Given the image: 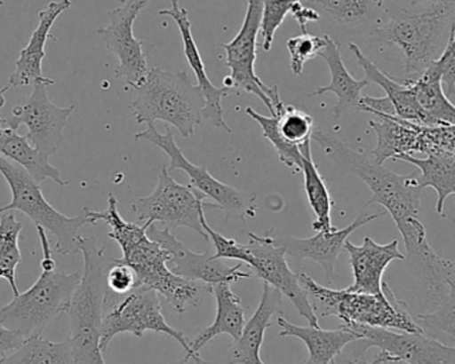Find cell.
Listing matches in <instances>:
<instances>
[{
    "mask_svg": "<svg viewBox=\"0 0 455 364\" xmlns=\"http://www.w3.org/2000/svg\"><path fill=\"white\" fill-rule=\"evenodd\" d=\"M89 215L94 225L102 220L111 228L108 238L114 239L122 249V257L116 260L134 271L137 279L135 289H153L162 295L178 313H185L191 307H199L212 294L210 284L182 278L170 270L167 265L170 252L148 235L146 226L127 222L122 218L118 201L113 194L108 195L105 211L89 209Z\"/></svg>",
    "mask_w": 455,
    "mask_h": 364,
    "instance_id": "obj_1",
    "label": "cell"
},
{
    "mask_svg": "<svg viewBox=\"0 0 455 364\" xmlns=\"http://www.w3.org/2000/svg\"><path fill=\"white\" fill-rule=\"evenodd\" d=\"M407 255V267L417 287V297L427 313L417 315L426 335H447L454 344V263L438 257L431 249L426 228L418 218L398 226Z\"/></svg>",
    "mask_w": 455,
    "mask_h": 364,
    "instance_id": "obj_2",
    "label": "cell"
},
{
    "mask_svg": "<svg viewBox=\"0 0 455 364\" xmlns=\"http://www.w3.org/2000/svg\"><path fill=\"white\" fill-rule=\"evenodd\" d=\"M454 31L455 0H431L419 12L385 7V20L374 36L398 47L409 81L441 57Z\"/></svg>",
    "mask_w": 455,
    "mask_h": 364,
    "instance_id": "obj_3",
    "label": "cell"
},
{
    "mask_svg": "<svg viewBox=\"0 0 455 364\" xmlns=\"http://www.w3.org/2000/svg\"><path fill=\"white\" fill-rule=\"evenodd\" d=\"M84 270L66 313L70 321V343L78 364H108L100 350V328L105 316L108 283L106 273L114 257H106L105 247L95 238L79 239Z\"/></svg>",
    "mask_w": 455,
    "mask_h": 364,
    "instance_id": "obj_4",
    "label": "cell"
},
{
    "mask_svg": "<svg viewBox=\"0 0 455 364\" xmlns=\"http://www.w3.org/2000/svg\"><path fill=\"white\" fill-rule=\"evenodd\" d=\"M311 140H315L337 166L366 183L372 194L367 206L380 204L391 215L396 227L418 218L423 193L418 185V170L409 175L395 174L367 154L351 150L339 138L326 132L314 131Z\"/></svg>",
    "mask_w": 455,
    "mask_h": 364,
    "instance_id": "obj_5",
    "label": "cell"
},
{
    "mask_svg": "<svg viewBox=\"0 0 455 364\" xmlns=\"http://www.w3.org/2000/svg\"><path fill=\"white\" fill-rule=\"evenodd\" d=\"M316 316H335L346 326H366L420 334L423 329L410 315L406 302L399 300L387 283L378 294L332 289L321 286L305 273H298Z\"/></svg>",
    "mask_w": 455,
    "mask_h": 364,
    "instance_id": "obj_6",
    "label": "cell"
},
{
    "mask_svg": "<svg viewBox=\"0 0 455 364\" xmlns=\"http://www.w3.org/2000/svg\"><path fill=\"white\" fill-rule=\"evenodd\" d=\"M134 90L137 95L130 107L138 124L162 121L175 127L183 138H190L204 119V92L198 84L191 83L185 71L151 68Z\"/></svg>",
    "mask_w": 455,
    "mask_h": 364,
    "instance_id": "obj_7",
    "label": "cell"
},
{
    "mask_svg": "<svg viewBox=\"0 0 455 364\" xmlns=\"http://www.w3.org/2000/svg\"><path fill=\"white\" fill-rule=\"evenodd\" d=\"M0 174L12 190V202L0 209V214L20 211L28 215L36 227L44 228L57 239L55 252L60 255L79 254L82 228L94 225L89 209L84 207L76 217H66L47 202L36 182L20 164L0 155Z\"/></svg>",
    "mask_w": 455,
    "mask_h": 364,
    "instance_id": "obj_8",
    "label": "cell"
},
{
    "mask_svg": "<svg viewBox=\"0 0 455 364\" xmlns=\"http://www.w3.org/2000/svg\"><path fill=\"white\" fill-rule=\"evenodd\" d=\"M81 278L82 271L42 270L28 291L20 292L0 307V324L25 337L42 335L52 320L66 313Z\"/></svg>",
    "mask_w": 455,
    "mask_h": 364,
    "instance_id": "obj_9",
    "label": "cell"
},
{
    "mask_svg": "<svg viewBox=\"0 0 455 364\" xmlns=\"http://www.w3.org/2000/svg\"><path fill=\"white\" fill-rule=\"evenodd\" d=\"M122 299L108 291L106 297L105 316L100 328V350L105 352L111 340L121 334H132L142 339L146 332L164 334L177 340L186 352L183 363L193 360L196 356L191 351L190 342L180 329L167 323L162 313L159 295L153 289H134L129 294L122 295Z\"/></svg>",
    "mask_w": 455,
    "mask_h": 364,
    "instance_id": "obj_10",
    "label": "cell"
},
{
    "mask_svg": "<svg viewBox=\"0 0 455 364\" xmlns=\"http://www.w3.org/2000/svg\"><path fill=\"white\" fill-rule=\"evenodd\" d=\"M206 209H217L214 203H206V196L191 186L180 185L170 175L167 166L159 174L158 185L150 195L137 199L132 211L138 225L161 223L169 230L190 228L209 241L201 225Z\"/></svg>",
    "mask_w": 455,
    "mask_h": 364,
    "instance_id": "obj_11",
    "label": "cell"
},
{
    "mask_svg": "<svg viewBox=\"0 0 455 364\" xmlns=\"http://www.w3.org/2000/svg\"><path fill=\"white\" fill-rule=\"evenodd\" d=\"M134 139L148 140L156 147L161 148L170 158V166L167 170H180L190 178V186L196 191L212 199L217 209L223 210L228 218H239L246 220L247 218L257 217V195L255 194L243 193L231 186L225 185L220 180L215 179L209 170L204 166H196L193 162L186 158L180 146L175 142L170 126H166V132L161 134L154 123H148L145 131L134 135Z\"/></svg>",
    "mask_w": 455,
    "mask_h": 364,
    "instance_id": "obj_12",
    "label": "cell"
},
{
    "mask_svg": "<svg viewBox=\"0 0 455 364\" xmlns=\"http://www.w3.org/2000/svg\"><path fill=\"white\" fill-rule=\"evenodd\" d=\"M263 0H249L243 23L238 34L228 44H220L226 51V66L231 71L226 78L225 87L239 92H250L265 103L271 115L274 103L281 99L278 86H266L262 79L255 74L257 60L258 34L262 22Z\"/></svg>",
    "mask_w": 455,
    "mask_h": 364,
    "instance_id": "obj_13",
    "label": "cell"
},
{
    "mask_svg": "<svg viewBox=\"0 0 455 364\" xmlns=\"http://www.w3.org/2000/svg\"><path fill=\"white\" fill-rule=\"evenodd\" d=\"M47 87L44 83L34 84L30 97L20 103L4 122L15 131L25 124L28 130L26 139L38 153L50 159L65 142L63 131L76 106L60 107L54 105L47 95Z\"/></svg>",
    "mask_w": 455,
    "mask_h": 364,
    "instance_id": "obj_14",
    "label": "cell"
},
{
    "mask_svg": "<svg viewBox=\"0 0 455 364\" xmlns=\"http://www.w3.org/2000/svg\"><path fill=\"white\" fill-rule=\"evenodd\" d=\"M247 257L244 263L262 279L263 283L274 287L294 305L302 318L310 326H319L318 316L314 313L308 294L300 284L298 273L287 265L283 249L274 241L273 236L249 233V243H246Z\"/></svg>",
    "mask_w": 455,
    "mask_h": 364,
    "instance_id": "obj_15",
    "label": "cell"
},
{
    "mask_svg": "<svg viewBox=\"0 0 455 364\" xmlns=\"http://www.w3.org/2000/svg\"><path fill=\"white\" fill-rule=\"evenodd\" d=\"M148 0H127L118 9L108 12L110 25L97 31L108 51L118 58L116 78L124 79L132 89L140 86L148 73L143 42L134 36V23L146 9Z\"/></svg>",
    "mask_w": 455,
    "mask_h": 364,
    "instance_id": "obj_16",
    "label": "cell"
},
{
    "mask_svg": "<svg viewBox=\"0 0 455 364\" xmlns=\"http://www.w3.org/2000/svg\"><path fill=\"white\" fill-rule=\"evenodd\" d=\"M342 326L358 336L363 351L370 347H378L383 352L393 356L395 360L406 364H455L454 345L444 344L425 332L410 334L356 324Z\"/></svg>",
    "mask_w": 455,
    "mask_h": 364,
    "instance_id": "obj_17",
    "label": "cell"
},
{
    "mask_svg": "<svg viewBox=\"0 0 455 364\" xmlns=\"http://www.w3.org/2000/svg\"><path fill=\"white\" fill-rule=\"evenodd\" d=\"M148 235L170 252L167 265L175 275L202 281L210 286L220 283L233 284L242 279L251 278V273L244 271L241 265L230 267L222 259H217L214 255L210 254L209 249L204 254L191 251L175 238L172 230L159 228L156 223L148 226Z\"/></svg>",
    "mask_w": 455,
    "mask_h": 364,
    "instance_id": "obj_18",
    "label": "cell"
},
{
    "mask_svg": "<svg viewBox=\"0 0 455 364\" xmlns=\"http://www.w3.org/2000/svg\"><path fill=\"white\" fill-rule=\"evenodd\" d=\"M172 9L161 10L159 15L162 17H170L180 28L182 36L183 52L186 59L190 65L191 70L196 74L198 86L201 87L204 97V108L202 116L209 121L215 129L225 130L226 132H233L231 127L223 116L222 100L231 94H236L235 90L230 87H217L212 83L209 75H207L206 66L202 59L198 46L194 41L193 31H191V22L188 20V12L185 7H180V0H170Z\"/></svg>",
    "mask_w": 455,
    "mask_h": 364,
    "instance_id": "obj_19",
    "label": "cell"
},
{
    "mask_svg": "<svg viewBox=\"0 0 455 364\" xmlns=\"http://www.w3.org/2000/svg\"><path fill=\"white\" fill-rule=\"evenodd\" d=\"M383 215L385 212L382 214L362 212L345 228L338 230L334 227L331 230L318 231L316 235L311 236V238H291V236H283V238L273 236V238L274 241L283 249L284 254L290 255L297 260L308 259L321 265L326 273L327 279L331 281L338 257L351 233H355L362 226L374 222Z\"/></svg>",
    "mask_w": 455,
    "mask_h": 364,
    "instance_id": "obj_20",
    "label": "cell"
},
{
    "mask_svg": "<svg viewBox=\"0 0 455 364\" xmlns=\"http://www.w3.org/2000/svg\"><path fill=\"white\" fill-rule=\"evenodd\" d=\"M73 6L71 0H57V2H50L46 9L39 12V25L36 30H34L30 42L28 46L22 49L20 58L15 62V71L10 76L6 86L9 89H18V87L34 86V84L44 83L47 86H54L55 81L46 78L44 75V58H46L47 41L52 38V26L57 22L58 18L68 12Z\"/></svg>",
    "mask_w": 455,
    "mask_h": 364,
    "instance_id": "obj_21",
    "label": "cell"
},
{
    "mask_svg": "<svg viewBox=\"0 0 455 364\" xmlns=\"http://www.w3.org/2000/svg\"><path fill=\"white\" fill-rule=\"evenodd\" d=\"M343 249L350 257L354 283L347 287L348 291L378 294L382 291V278L387 265L394 260H404V255L399 251V241L394 239L387 244H379L374 239L366 236L361 246H355L350 241H346Z\"/></svg>",
    "mask_w": 455,
    "mask_h": 364,
    "instance_id": "obj_22",
    "label": "cell"
},
{
    "mask_svg": "<svg viewBox=\"0 0 455 364\" xmlns=\"http://www.w3.org/2000/svg\"><path fill=\"white\" fill-rule=\"evenodd\" d=\"M283 297L278 289L263 283L262 297L254 315L244 324L238 339L234 340L225 356V364H267L260 356L266 329L274 316L282 315Z\"/></svg>",
    "mask_w": 455,
    "mask_h": 364,
    "instance_id": "obj_23",
    "label": "cell"
},
{
    "mask_svg": "<svg viewBox=\"0 0 455 364\" xmlns=\"http://www.w3.org/2000/svg\"><path fill=\"white\" fill-rule=\"evenodd\" d=\"M310 7L329 28L348 31H371L375 34L385 20V6L374 0H300Z\"/></svg>",
    "mask_w": 455,
    "mask_h": 364,
    "instance_id": "obj_24",
    "label": "cell"
},
{
    "mask_svg": "<svg viewBox=\"0 0 455 364\" xmlns=\"http://www.w3.org/2000/svg\"><path fill=\"white\" fill-rule=\"evenodd\" d=\"M279 336L298 337L308 350V359L303 364H335L334 359L351 343L358 342V336L340 326L338 329L326 331L319 326L300 327L290 323L283 316L278 315Z\"/></svg>",
    "mask_w": 455,
    "mask_h": 364,
    "instance_id": "obj_25",
    "label": "cell"
},
{
    "mask_svg": "<svg viewBox=\"0 0 455 364\" xmlns=\"http://www.w3.org/2000/svg\"><path fill=\"white\" fill-rule=\"evenodd\" d=\"M323 49L319 52L321 57L329 66L330 74H331V82L329 86L318 87L311 92L310 97H321V95L332 92L337 97V105L334 107L335 118H340L343 114L350 110H356L359 99L362 98V91L364 87L369 86L366 79L353 78L351 74L346 68L343 62L342 55H340V46L327 34L324 36Z\"/></svg>",
    "mask_w": 455,
    "mask_h": 364,
    "instance_id": "obj_26",
    "label": "cell"
},
{
    "mask_svg": "<svg viewBox=\"0 0 455 364\" xmlns=\"http://www.w3.org/2000/svg\"><path fill=\"white\" fill-rule=\"evenodd\" d=\"M212 295L217 302V315H215L214 323L207 327L190 343L196 364H209L201 358V350L207 343L212 342L220 335H228L234 340L238 339L244 324H246L241 297L234 294L230 284H215L212 286Z\"/></svg>",
    "mask_w": 455,
    "mask_h": 364,
    "instance_id": "obj_27",
    "label": "cell"
},
{
    "mask_svg": "<svg viewBox=\"0 0 455 364\" xmlns=\"http://www.w3.org/2000/svg\"><path fill=\"white\" fill-rule=\"evenodd\" d=\"M370 121L369 126L377 135V146L371 151L374 161L385 164L388 159L399 155H414L419 153V134L422 124L403 121L398 116H378Z\"/></svg>",
    "mask_w": 455,
    "mask_h": 364,
    "instance_id": "obj_28",
    "label": "cell"
},
{
    "mask_svg": "<svg viewBox=\"0 0 455 364\" xmlns=\"http://www.w3.org/2000/svg\"><path fill=\"white\" fill-rule=\"evenodd\" d=\"M410 87L418 106L426 118V126L455 124V107L444 94L439 75L433 63L415 79H403Z\"/></svg>",
    "mask_w": 455,
    "mask_h": 364,
    "instance_id": "obj_29",
    "label": "cell"
},
{
    "mask_svg": "<svg viewBox=\"0 0 455 364\" xmlns=\"http://www.w3.org/2000/svg\"><path fill=\"white\" fill-rule=\"evenodd\" d=\"M348 50L353 52L358 66H361L364 71V79L369 83H375L385 90L386 97L393 103L395 108L396 116L403 121L412 122V123L422 124L426 126V118L422 110L418 106L411 90L404 82L395 81L390 78L387 74L377 67L366 55L359 49L358 44H348Z\"/></svg>",
    "mask_w": 455,
    "mask_h": 364,
    "instance_id": "obj_30",
    "label": "cell"
},
{
    "mask_svg": "<svg viewBox=\"0 0 455 364\" xmlns=\"http://www.w3.org/2000/svg\"><path fill=\"white\" fill-rule=\"evenodd\" d=\"M394 161L407 162L417 167L418 185L422 190L431 187L435 190L436 214L443 217L444 202L455 194V153L430 154L426 158L414 155H399Z\"/></svg>",
    "mask_w": 455,
    "mask_h": 364,
    "instance_id": "obj_31",
    "label": "cell"
},
{
    "mask_svg": "<svg viewBox=\"0 0 455 364\" xmlns=\"http://www.w3.org/2000/svg\"><path fill=\"white\" fill-rule=\"evenodd\" d=\"M0 155L20 164L38 183L52 179L62 187L68 185L60 170L50 163L49 158L38 153L26 137L9 127H0Z\"/></svg>",
    "mask_w": 455,
    "mask_h": 364,
    "instance_id": "obj_32",
    "label": "cell"
},
{
    "mask_svg": "<svg viewBox=\"0 0 455 364\" xmlns=\"http://www.w3.org/2000/svg\"><path fill=\"white\" fill-rule=\"evenodd\" d=\"M299 148L300 153H302L300 171L303 172V177H305L306 196H307L308 204H310L311 210L315 215L313 228L316 233L331 230V228H334L331 223V196H330L326 182L319 174L318 166L314 162L311 139L306 140L303 145H300Z\"/></svg>",
    "mask_w": 455,
    "mask_h": 364,
    "instance_id": "obj_33",
    "label": "cell"
},
{
    "mask_svg": "<svg viewBox=\"0 0 455 364\" xmlns=\"http://www.w3.org/2000/svg\"><path fill=\"white\" fill-rule=\"evenodd\" d=\"M0 364H78L70 340L55 343L38 336L26 337L20 347L0 358Z\"/></svg>",
    "mask_w": 455,
    "mask_h": 364,
    "instance_id": "obj_34",
    "label": "cell"
},
{
    "mask_svg": "<svg viewBox=\"0 0 455 364\" xmlns=\"http://www.w3.org/2000/svg\"><path fill=\"white\" fill-rule=\"evenodd\" d=\"M22 230V222L17 219L14 211L6 212L0 218V278L9 281L14 297L20 294L17 268L22 262V252L20 249Z\"/></svg>",
    "mask_w": 455,
    "mask_h": 364,
    "instance_id": "obj_35",
    "label": "cell"
},
{
    "mask_svg": "<svg viewBox=\"0 0 455 364\" xmlns=\"http://www.w3.org/2000/svg\"><path fill=\"white\" fill-rule=\"evenodd\" d=\"M273 107L276 115V129L282 139L295 146L303 145L306 140L311 139L314 121L308 114L294 106H284L282 99L274 103Z\"/></svg>",
    "mask_w": 455,
    "mask_h": 364,
    "instance_id": "obj_36",
    "label": "cell"
},
{
    "mask_svg": "<svg viewBox=\"0 0 455 364\" xmlns=\"http://www.w3.org/2000/svg\"><path fill=\"white\" fill-rule=\"evenodd\" d=\"M246 114L250 118L254 119L263 131V137L274 146L276 153H278L279 161L284 166L291 169L292 171L300 172L302 167V153H300V146L290 145L286 140L282 139L276 129V115L265 116L260 115L254 108L247 107Z\"/></svg>",
    "mask_w": 455,
    "mask_h": 364,
    "instance_id": "obj_37",
    "label": "cell"
},
{
    "mask_svg": "<svg viewBox=\"0 0 455 364\" xmlns=\"http://www.w3.org/2000/svg\"><path fill=\"white\" fill-rule=\"evenodd\" d=\"M300 0H263L260 34L263 36V51L268 52L274 44V36L291 12L292 6Z\"/></svg>",
    "mask_w": 455,
    "mask_h": 364,
    "instance_id": "obj_38",
    "label": "cell"
},
{
    "mask_svg": "<svg viewBox=\"0 0 455 364\" xmlns=\"http://www.w3.org/2000/svg\"><path fill=\"white\" fill-rule=\"evenodd\" d=\"M326 41L324 36H311L310 33L292 36L287 41L290 54V68L294 75H302L303 67L308 60L318 57Z\"/></svg>",
    "mask_w": 455,
    "mask_h": 364,
    "instance_id": "obj_39",
    "label": "cell"
},
{
    "mask_svg": "<svg viewBox=\"0 0 455 364\" xmlns=\"http://www.w3.org/2000/svg\"><path fill=\"white\" fill-rule=\"evenodd\" d=\"M419 153H455V124L451 126H420Z\"/></svg>",
    "mask_w": 455,
    "mask_h": 364,
    "instance_id": "obj_40",
    "label": "cell"
},
{
    "mask_svg": "<svg viewBox=\"0 0 455 364\" xmlns=\"http://www.w3.org/2000/svg\"><path fill=\"white\" fill-rule=\"evenodd\" d=\"M202 228L206 235L212 239L215 247L214 257L217 259H235L244 263L247 257L246 244L239 243L234 239L226 238L222 233H217L207 223L206 215L201 218Z\"/></svg>",
    "mask_w": 455,
    "mask_h": 364,
    "instance_id": "obj_41",
    "label": "cell"
},
{
    "mask_svg": "<svg viewBox=\"0 0 455 364\" xmlns=\"http://www.w3.org/2000/svg\"><path fill=\"white\" fill-rule=\"evenodd\" d=\"M433 66L441 75L442 86H446L444 94L450 99L455 92V31L450 36L446 49Z\"/></svg>",
    "mask_w": 455,
    "mask_h": 364,
    "instance_id": "obj_42",
    "label": "cell"
},
{
    "mask_svg": "<svg viewBox=\"0 0 455 364\" xmlns=\"http://www.w3.org/2000/svg\"><path fill=\"white\" fill-rule=\"evenodd\" d=\"M106 283H108V291L113 294L126 295L135 289L137 279H135L134 271L129 265H122L116 259L106 273Z\"/></svg>",
    "mask_w": 455,
    "mask_h": 364,
    "instance_id": "obj_43",
    "label": "cell"
},
{
    "mask_svg": "<svg viewBox=\"0 0 455 364\" xmlns=\"http://www.w3.org/2000/svg\"><path fill=\"white\" fill-rule=\"evenodd\" d=\"M356 111L377 116H396L395 108L387 97H362L356 106Z\"/></svg>",
    "mask_w": 455,
    "mask_h": 364,
    "instance_id": "obj_44",
    "label": "cell"
},
{
    "mask_svg": "<svg viewBox=\"0 0 455 364\" xmlns=\"http://www.w3.org/2000/svg\"><path fill=\"white\" fill-rule=\"evenodd\" d=\"M25 340L26 337L20 335V332L12 331V329L4 327V324H0V358L17 350Z\"/></svg>",
    "mask_w": 455,
    "mask_h": 364,
    "instance_id": "obj_45",
    "label": "cell"
},
{
    "mask_svg": "<svg viewBox=\"0 0 455 364\" xmlns=\"http://www.w3.org/2000/svg\"><path fill=\"white\" fill-rule=\"evenodd\" d=\"M290 14H291V17L297 20L302 34L307 33L308 23L319 22V20H321V18L316 14V12H314L310 7L305 6V4H300V2H297V4L292 6Z\"/></svg>",
    "mask_w": 455,
    "mask_h": 364,
    "instance_id": "obj_46",
    "label": "cell"
},
{
    "mask_svg": "<svg viewBox=\"0 0 455 364\" xmlns=\"http://www.w3.org/2000/svg\"><path fill=\"white\" fill-rule=\"evenodd\" d=\"M393 356L380 351V353H378L377 358H375L374 360L370 361V363H366L363 359H356V360H354L351 364H385L387 363L388 360H393Z\"/></svg>",
    "mask_w": 455,
    "mask_h": 364,
    "instance_id": "obj_47",
    "label": "cell"
},
{
    "mask_svg": "<svg viewBox=\"0 0 455 364\" xmlns=\"http://www.w3.org/2000/svg\"><path fill=\"white\" fill-rule=\"evenodd\" d=\"M9 87L4 86V89L0 90V108H4L6 106V98H4V94L9 91ZM0 127H7L6 122L4 119L0 116Z\"/></svg>",
    "mask_w": 455,
    "mask_h": 364,
    "instance_id": "obj_48",
    "label": "cell"
},
{
    "mask_svg": "<svg viewBox=\"0 0 455 364\" xmlns=\"http://www.w3.org/2000/svg\"><path fill=\"white\" fill-rule=\"evenodd\" d=\"M385 364H406L403 363V361L395 360V359H393V360H388L387 363Z\"/></svg>",
    "mask_w": 455,
    "mask_h": 364,
    "instance_id": "obj_49",
    "label": "cell"
},
{
    "mask_svg": "<svg viewBox=\"0 0 455 364\" xmlns=\"http://www.w3.org/2000/svg\"><path fill=\"white\" fill-rule=\"evenodd\" d=\"M375 4H380V6H383V2H385V0H374Z\"/></svg>",
    "mask_w": 455,
    "mask_h": 364,
    "instance_id": "obj_50",
    "label": "cell"
},
{
    "mask_svg": "<svg viewBox=\"0 0 455 364\" xmlns=\"http://www.w3.org/2000/svg\"><path fill=\"white\" fill-rule=\"evenodd\" d=\"M119 2H121L122 4H124V2H127V0H119Z\"/></svg>",
    "mask_w": 455,
    "mask_h": 364,
    "instance_id": "obj_51",
    "label": "cell"
}]
</instances>
